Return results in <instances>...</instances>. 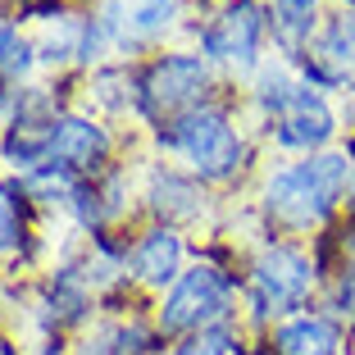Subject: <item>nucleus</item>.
<instances>
[{"instance_id":"f3484780","label":"nucleus","mask_w":355,"mask_h":355,"mask_svg":"<svg viewBox=\"0 0 355 355\" xmlns=\"http://www.w3.org/2000/svg\"><path fill=\"white\" fill-rule=\"evenodd\" d=\"M273 5H278L282 14H314V5H319V0H273Z\"/></svg>"},{"instance_id":"f257e3e1","label":"nucleus","mask_w":355,"mask_h":355,"mask_svg":"<svg viewBox=\"0 0 355 355\" xmlns=\"http://www.w3.org/2000/svg\"><path fill=\"white\" fill-rule=\"evenodd\" d=\"M346 191H351V155L319 150L292 168H278L264 182V209L287 228H319Z\"/></svg>"},{"instance_id":"39448f33","label":"nucleus","mask_w":355,"mask_h":355,"mask_svg":"<svg viewBox=\"0 0 355 355\" xmlns=\"http://www.w3.org/2000/svg\"><path fill=\"white\" fill-rule=\"evenodd\" d=\"M310 287H314V264L305 260L301 251H292V246H269L251 269L255 319L301 310L305 296H310Z\"/></svg>"},{"instance_id":"20e7f679","label":"nucleus","mask_w":355,"mask_h":355,"mask_svg":"<svg viewBox=\"0 0 355 355\" xmlns=\"http://www.w3.org/2000/svg\"><path fill=\"white\" fill-rule=\"evenodd\" d=\"M209 87V69L200 55H164L141 73L137 83V105L150 119H178L196 110V101Z\"/></svg>"},{"instance_id":"7ed1b4c3","label":"nucleus","mask_w":355,"mask_h":355,"mask_svg":"<svg viewBox=\"0 0 355 355\" xmlns=\"http://www.w3.org/2000/svg\"><path fill=\"white\" fill-rule=\"evenodd\" d=\"M228 305H232V282L223 278L219 269L196 264V269H187L168 287L164 305H159V314H155V328L164 337L205 333V328H219L223 319H228Z\"/></svg>"},{"instance_id":"6e6552de","label":"nucleus","mask_w":355,"mask_h":355,"mask_svg":"<svg viewBox=\"0 0 355 355\" xmlns=\"http://www.w3.org/2000/svg\"><path fill=\"white\" fill-rule=\"evenodd\" d=\"M337 132V114L333 105L319 96V87L305 83L301 92H296V101L282 110V114H273V141L287 150H310V155H319V150H328V141H333Z\"/></svg>"},{"instance_id":"0eeeda50","label":"nucleus","mask_w":355,"mask_h":355,"mask_svg":"<svg viewBox=\"0 0 355 355\" xmlns=\"http://www.w3.org/2000/svg\"><path fill=\"white\" fill-rule=\"evenodd\" d=\"M264 42V10L255 0H237L219 19L205 28L200 37V51L209 60H223V64H237V69H251L255 64V51Z\"/></svg>"},{"instance_id":"ddd939ff","label":"nucleus","mask_w":355,"mask_h":355,"mask_svg":"<svg viewBox=\"0 0 355 355\" xmlns=\"http://www.w3.org/2000/svg\"><path fill=\"white\" fill-rule=\"evenodd\" d=\"M150 205H155L164 219H196L205 196H200V187L182 173H155V182H150Z\"/></svg>"},{"instance_id":"4468645a","label":"nucleus","mask_w":355,"mask_h":355,"mask_svg":"<svg viewBox=\"0 0 355 355\" xmlns=\"http://www.w3.org/2000/svg\"><path fill=\"white\" fill-rule=\"evenodd\" d=\"M32 69V46L19 37L14 23H0V78H23Z\"/></svg>"},{"instance_id":"dca6fc26","label":"nucleus","mask_w":355,"mask_h":355,"mask_svg":"<svg viewBox=\"0 0 355 355\" xmlns=\"http://www.w3.org/2000/svg\"><path fill=\"white\" fill-rule=\"evenodd\" d=\"M232 351H237V337H232L228 324H219V328H205V333H191L168 355H232Z\"/></svg>"},{"instance_id":"1a4fd4ad","label":"nucleus","mask_w":355,"mask_h":355,"mask_svg":"<svg viewBox=\"0 0 355 355\" xmlns=\"http://www.w3.org/2000/svg\"><path fill=\"white\" fill-rule=\"evenodd\" d=\"M105 150H110V137H105L101 123H92V119H83V114H64V119H55L51 159H46V164H60V168H69V173H92L105 159Z\"/></svg>"},{"instance_id":"f8f14e48","label":"nucleus","mask_w":355,"mask_h":355,"mask_svg":"<svg viewBox=\"0 0 355 355\" xmlns=\"http://www.w3.org/2000/svg\"><path fill=\"white\" fill-rule=\"evenodd\" d=\"M182 264V237L173 228H150L141 232V241L132 246V273L150 287H164V282H178Z\"/></svg>"},{"instance_id":"423d86ee","label":"nucleus","mask_w":355,"mask_h":355,"mask_svg":"<svg viewBox=\"0 0 355 355\" xmlns=\"http://www.w3.org/2000/svg\"><path fill=\"white\" fill-rule=\"evenodd\" d=\"M305 73H310V87H324V92L355 83V0L319 23L305 51Z\"/></svg>"},{"instance_id":"9b49d317","label":"nucleus","mask_w":355,"mask_h":355,"mask_svg":"<svg viewBox=\"0 0 355 355\" xmlns=\"http://www.w3.org/2000/svg\"><path fill=\"white\" fill-rule=\"evenodd\" d=\"M273 355H342V324L333 314H296L273 333Z\"/></svg>"},{"instance_id":"aec40b11","label":"nucleus","mask_w":355,"mask_h":355,"mask_svg":"<svg viewBox=\"0 0 355 355\" xmlns=\"http://www.w3.org/2000/svg\"><path fill=\"white\" fill-rule=\"evenodd\" d=\"M0 114H5V92H0Z\"/></svg>"},{"instance_id":"6ab92c4d","label":"nucleus","mask_w":355,"mask_h":355,"mask_svg":"<svg viewBox=\"0 0 355 355\" xmlns=\"http://www.w3.org/2000/svg\"><path fill=\"white\" fill-rule=\"evenodd\" d=\"M346 251H351V260H355V237H351V246H346Z\"/></svg>"},{"instance_id":"a211bd4d","label":"nucleus","mask_w":355,"mask_h":355,"mask_svg":"<svg viewBox=\"0 0 355 355\" xmlns=\"http://www.w3.org/2000/svg\"><path fill=\"white\" fill-rule=\"evenodd\" d=\"M346 155H351V200H355V141L346 146Z\"/></svg>"},{"instance_id":"f03ea898","label":"nucleus","mask_w":355,"mask_h":355,"mask_svg":"<svg viewBox=\"0 0 355 355\" xmlns=\"http://www.w3.org/2000/svg\"><path fill=\"white\" fill-rule=\"evenodd\" d=\"M159 146L178 150L205 182L232 178L241 168V159H246V141L237 137L232 119L223 110H214V105H196L187 114L168 119L159 128Z\"/></svg>"},{"instance_id":"9d476101","label":"nucleus","mask_w":355,"mask_h":355,"mask_svg":"<svg viewBox=\"0 0 355 355\" xmlns=\"http://www.w3.org/2000/svg\"><path fill=\"white\" fill-rule=\"evenodd\" d=\"M173 19V0H105V37H114V42H150L159 32L168 28Z\"/></svg>"},{"instance_id":"2eb2a0df","label":"nucleus","mask_w":355,"mask_h":355,"mask_svg":"<svg viewBox=\"0 0 355 355\" xmlns=\"http://www.w3.org/2000/svg\"><path fill=\"white\" fill-rule=\"evenodd\" d=\"M23 241V196L0 182V255H10Z\"/></svg>"}]
</instances>
